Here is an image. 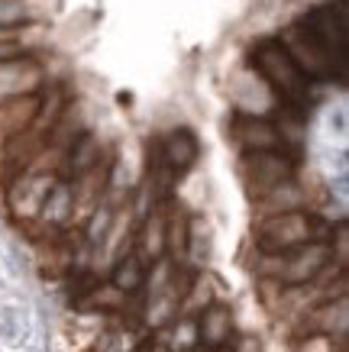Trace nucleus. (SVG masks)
<instances>
[{"label": "nucleus", "instance_id": "obj_7", "mask_svg": "<svg viewBox=\"0 0 349 352\" xmlns=\"http://www.w3.org/2000/svg\"><path fill=\"white\" fill-rule=\"evenodd\" d=\"M43 85V68L32 58H17V62H0V100L13 97H30Z\"/></svg>", "mask_w": 349, "mask_h": 352}, {"label": "nucleus", "instance_id": "obj_4", "mask_svg": "<svg viewBox=\"0 0 349 352\" xmlns=\"http://www.w3.org/2000/svg\"><path fill=\"white\" fill-rule=\"evenodd\" d=\"M301 30L330 55V62L343 75V68H346V7H343V0L337 7L324 3V7L307 10V16L301 20Z\"/></svg>", "mask_w": 349, "mask_h": 352}, {"label": "nucleus", "instance_id": "obj_13", "mask_svg": "<svg viewBox=\"0 0 349 352\" xmlns=\"http://www.w3.org/2000/svg\"><path fill=\"white\" fill-rule=\"evenodd\" d=\"M72 168L78 175H91L94 168H101V146H97L94 136H81L72 146Z\"/></svg>", "mask_w": 349, "mask_h": 352}, {"label": "nucleus", "instance_id": "obj_6", "mask_svg": "<svg viewBox=\"0 0 349 352\" xmlns=\"http://www.w3.org/2000/svg\"><path fill=\"white\" fill-rule=\"evenodd\" d=\"M233 139L243 146V152H285V133L265 117H236Z\"/></svg>", "mask_w": 349, "mask_h": 352}, {"label": "nucleus", "instance_id": "obj_2", "mask_svg": "<svg viewBox=\"0 0 349 352\" xmlns=\"http://www.w3.org/2000/svg\"><path fill=\"white\" fill-rule=\"evenodd\" d=\"M253 62H255V72L262 75V81L272 87L291 110H304L307 104H310V81L297 72V65L291 62V55L285 52L282 39L259 43L253 52Z\"/></svg>", "mask_w": 349, "mask_h": 352}, {"label": "nucleus", "instance_id": "obj_1", "mask_svg": "<svg viewBox=\"0 0 349 352\" xmlns=\"http://www.w3.org/2000/svg\"><path fill=\"white\" fill-rule=\"evenodd\" d=\"M333 226L317 214L307 210H291V214L265 217L259 230H255V245L262 256H278V252H291L310 243H327Z\"/></svg>", "mask_w": 349, "mask_h": 352}, {"label": "nucleus", "instance_id": "obj_14", "mask_svg": "<svg viewBox=\"0 0 349 352\" xmlns=\"http://www.w3.org/2000/svg\"><path fill=\"white\" fill-rule=\"evenodd\" d=\"M32 16L26 0H0V30H17L26 26Z\"/></svg>", "mask_w": 349, "mask_h": 352}, {"label": "nucleus", "instance_id": "obj_3", "mask_svg": "<svg viewBox=\"0 0 349 352\" xmlns=\"http://www.w3.org/2000/svg\"><path fill=\"white\" fill-rule=\"evenodd\" d=\"M262 275L285 285V288H301L307 281H314L320 272L333 268V245L327 243H310L291 252H278V256H262Z\"/></svg>", "mask_w": 349, "mask_h": 352}, {"label": "nucleus", "instance_id": "obj_11", "mask_svg": "<svg viewBox=\"0 0 349 352\" xmlns=\"http://www.w3.org/2000/svg\"><path fill=\"white\" fill-rule=\"evenodd\" d=\"M142 281H146V265H142V258L139 256L129 252L127 258L116 262L114 275H110V288H116L120 294H129V291H136Z\"/></svg>", "mask_w": 349, "mask_h": 352}, {"label": "nucleus", "instance_id": "obj_8", "mask_svg": "<svg viewBox=\"0 0 349 352\" xmlns=\"http://www.w3.org/2000/svg\"><path fill=\"white\" fill-rule=\"evenodd\" d=\"M201 155V146H198V136L191 129H171L169 136L159 142V165L169 175H181L188 171Z\"/></svg>", "mask_w": 349, "mask_h": 352}, {"label": "nucleus", "instance_id": "obj_5", "mask_svg": "<svg viewBox=\"0 0 349 352\" xmlns=\"http://www.w3.org/2000/svg\"><path fill=\"white\" fill-rule=\"evenodd\" d=\"M243 182L255 197H265L268 191H275L278 184L291 182L295 165L285 152H243Z\"/></svg>", "mask_w": 349, "mask_h": 352}, {"label": "nucleus", "instance_id": "obj_10", "mask_svg": "<svg viewBox=\"0 0 349 352\" xmlns=\"http://www.w3.org/2000/svg\"><path fill=\"white\" fill-rule=\"evenodd\" d=\"M194 327H198V342H201L207 352L226 349L233 340V314H230V307H223V304L204 307Z\"/></svg>", "mask_w": 349, "mask_h": 352}, {"label": "nucleus", "instance_id": "obj_12", "mask_svg": "<svg viewBox=\"0 0 349 352\" xmlns=\"http://www.w3.org/2000/svg\"><path fill=\"white\" fill-rule=\"evenodd\" d=\"M39 214L49 220V223H65L68 217L74 214V188L72 184H52L49 197L43 201V210Z\"/></svg>", "mask_w": 349, "mask_h": 352}, {"label": "nucleus", "instance_id": "obj_9", "mask_svg": "<svg viewBox=\"0 0 349 352\" xmlns=\"http://www.w3.org/2000/svg\"><path fill=\"white\" fill-rule=\"evenodd\" d=\"M39 97H13V100H0V139H20L23 133H30V126H36L39 120Z\"/></svg>", "mask_w": 349, "mask_h": 352}]
</instances>
